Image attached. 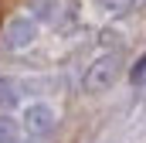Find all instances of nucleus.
Returning <instances> with one entry per match:
<instances>
[{"mask_svg": "<svg viewBox=\"0 0 146 143\" xmlns=\"http://www.w3.org/2000/svg\"><path fill=\"white\" fill-rule=\"evenodd\" d=\"M34 37H37V27H34V21H27V17H14L3 27V44L7 48H27Z\"/></svg>", "mask_w": 146, "mask_h": 143, "instance_id": "obj_3", "label": "nucleus"}, {"mask_svg": "<svg viewBox=\"0 0 146 143\" xmlns=\"http://www.w3.org/2000/svg\"><path fill=\"white\" fill-rule=\"evenodd\" d=\"M136 0H102V7L106 10H112V14H122V10H129Z\"/></svg>", "mask_w": 146, "mask_h": 143, "instance_id": "obj_7", "label": "nucleus"}, {"mask_svg": "<svg viewBox=\"0 0 146 143\" xmlns=\"http://www.w3.org/2000/svg\"><path fill=\"white\" fill-rule=\"evenodd\" d=\"M129 78H133V82H143V78H146V55L139 58V61H136V65H133V72H129Z\"/></svg>", "mask_w": 146, "mask_h": 143, "instance_id": "obj_8", "label": "nucleus"}, {"mask_svg": "<svg viewBox=\"0 0 146 143\" xmlns=\"http://www.w3.org/2000/svg\"><path fill=\"white\" fill-rule=\"evenodd\" d=\"M24 130L31 133V136H48L51 130H54V109L51 106H27L24 112Z\"/></svg>", "mask_w": 146, "mask_h": 143, "instance_id": "obj_2", "label": "nucleus"}, {"mask_svg": "<svg viewBox=\"0 0 146 143\" xmlns=\"http://www.w3.org/2000/svg\"><path fill=\"white\" fill-rule=\"evenodd\" d=\"M0 143H17V119L0 116Z\"/></svg>", "mask_w": 146, "mask_h": 143, "instance_id": "obj_5", "label": "nucleus"}, {"mask_svg": "<svg viewBox=\"0 0 146 143\" xmlns=\"http://www.w3.org/2000/svg\"><path fill=\"white\" fill-rule=\"evenodd\" d=\"M0 102H14V82L7 75H0Z\"/></svg>", "mask_w": 146, "mask_h": 143, "instance_id": "obj_6", "label": "nucleus"}, {"mask_svg": "<svg viewBox=\"0 0 146 143\" xmlns=\"http://www.w3.org/2000/svg\"><path fill=\"white\" fill-rule=\"evenodd\" d=\"M27 7L34 10L37 21H54V14H58V0H27Z\"/></svg>", "mask_w": 146, "mask_h": 143, "instance_id": "obj_4", "label": "nucleus"}, {"mask_svg": "<svg viewBox=\"0 0 146 143\" xmlns=\"http://www.w3.org/2000/svg\"><path fill=\"white\" fill-rule=\"evenodd\" d=\"M119 72H122V58L119 55H102L88 68V75H85V92H92V96L109 92L112 85H115V78H119Z\"/></svg>", "mask_w": 146, "mask_h": 143, "instance_id": "obj_1", "label": "nucleus"}]
</instances>
